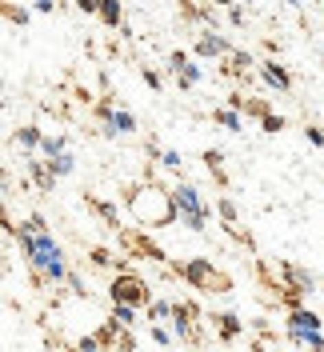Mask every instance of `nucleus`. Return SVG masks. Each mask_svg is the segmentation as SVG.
Segmentation results:
<instances>
[{"label":"nucleus","instance_id":"f03ea898","mask_svg":"<svg viewBox=\"0 0 324 352\" xmlns=\"http://www.w3.org/2000/svg\"><path fill=\"white\" fill-rule=\"evenodd\" d=\"M8 244H21V256L24 264L32 268V272H44L48 276V285H65L68 280V264H65V248L52 241V232H24L17 228V236Z\"/></svg>","mask_w":324,"mask_h":352},{"label":"nucleus","instance_id":"423d86ee","mask_svg":"<svg viewBox=\"0 0 324 352\" xmlns=\"http://www.w3.org/2000/svg\"><path fill=\"white\" fill-rule=\"evenodd\" d=\"M204 312L196 300H173V332L188 349H204Z\"/></svg>","mask_w":324,"mask_h":352},{"label":"nucleus","instance_id":"6e6552de","mask_svg":"<svg viewBox=\"0 0 324 352\" xmlns=\"http://www.w3.org/2000/svg\"><path fill=\"white\" fill-rule=\"evenodd\" d=\"M321 329H324V316L312 312L308 305L288 308V316H284V336H288V344H296V349H301L304 332H321Z\"/></svg>","mask_w":324,"mask_h":352},{"label":"nucleus","instance_id":"c03bdc74","mask_svg":"<svg viewBox=\"0 0 324 352\" xmlns=\"http://www.w3.org/2000/svg\"><path fill=\"white\" fill-rule=\"evenodd\" d=\"M264 52H272V56H277V52H281V41H272V36H264Z\"/></svg>","mask_w":324,"mask_h":352},{"label":"nucleus","instance_id":"dca6fc26","mask_svg":"<svg viewBox=\"0 0 324 352\" xmlns=\"http://www.w3.org/2000/svg\"><path fill=\"white\" fill-rule=\"evenodd\" d=\"M12 144L21 148L24 156H32V153H41V144H44V132L36 129V124H21V129L12 132Z\"/></svg>","mask_w":324,"mask_h":352},{"label":"nucleus","instance_id":"c85d7f7f","mask_svg":"<svg viewBox=\"0 0 324 352\" xmlns=\"http://www.w3.org/2000/svg\"><path fill=\"white\" fill-rule=\"evenodd\" d=\"M136 312H140L136 305H112V316H116L125 329H132V324H136Z\"/></svg>","mask_w":324,"mask_h":352},{"label":"nucleus","instance_id":"a18cd8bd","mask_svg":"<svg viewBox=\"0 0 324 352\" xmlns=\"http://www.w3.org/2000/svg\"><path fill=\"white\" fill-rule=\"evenodd\" d=\"M216 8H233V4H240V0H213Z\"/></svg>","mask_w":324,"mask_h":352},{"label":"nucleus","instance_id":"20e7f679","mask_svg":"<svg viewBox=\"0 0 324 352\" xmlns=\"http://www.w3.org/2000/svg\"><path fill=\"white\" fill-rule=\"evenodd\" d=\"M173 197H176V217H180V224L193 228V232H204V228H208V217H213V208H208V200L200 197V188L188 184V180H180V184L173 188Z\"/></svg>","mask_w":324,"mask_h":352},{"label":"nucleus","instance_id":"9b49d317","mask_svg":"<svg viewBox=\"0 0 324 352\" xmlns=\"http://www.w3.org/2000/svg\"><path fill=\"white\" fill-rule=\"evenodd\" d=\"M204 320H208V329L216 332L220 344H237L240 336H244V320H240L237 312H213V316H204Z\"/></svg>","mask_w":324,"mask_h":352},{"label":"nucleus","instance_id":"4c0bfd02","mask_svg":"<svg viewBox=\"0 0 324 352\" xmlns=\"http://www.w3.org/2000/svg\"><path fill=\"white\" fill-rule=\"evenodd\" d=\"M228 24H233V28H244V24H248V12H244L240 4H233V8H228Z\"/></svg>","mask_w":324,"mask_h":352},{"label":"nucleus","instance_id":"c756f323","mask_svg":"<svg viewBox=\"0 0 324 352\" xmlns=\"http://www.w3.org/2000/svg\"><path fill=\"white\" fill-rule=\"evenodd\" d=\"M160 168H169V173H184V156L176 153V148H164V156H160Z\"/></svg>","mask_w":324,"mask_h":352},{"label":"nucleus","instance_id":"2eb2a0df","mask_svg":"<svg viewBox=\"0 0 324 352\" xmlns=\"http://www.w3.org/2000/svg\"><path fill=\"white\" fill-rule=\"evenodd\" d=\"M80 197H85V208H88V212H92L96 220H100L105 228H112V232H116V228H125V224H120V217H116V204L100 200L96 192H80Z\"/></svg>","mask_w":324,"mask_h":352},{"label":"nucleus","instance_id":"7c9ffc66","mask_svg":"<svg viewBox=\"0 0 324 352\" xmlns=\"http://www.w3.org/2000/svg\"><path fill=\"white\" fill-rule=\"evenodd\" d=\"M21 228H24V232H36V236H41V232H48V220H44L41 212H28Z\"/></svg>","mask_w":324,"mask_h":352},{"label":"nucleus","instance_id":"412c9836","mask_svg":"<svg viewBox=\"0 0 324 352\" xmlns=\"http://www.w3.org/2000/svg\"><path fill=\"white\" fill-rule=\"evenodd\" d=\"M268 112H272V100H268V96H248V100H244V116L257 120V124L268 116Z\"/></svg>","mask_w":324,"mask_h":352},{"label":"nucleus","instance_id":"1a4fd4ad","mask_svg":"<svg viewBox=\"0 0 324 352\" xmlns=\"http://www.w3.org/2000/svg\"><path fill=\"white\" fill-rule=\"evenodd\" d=\"M193 52L200 56V60H224V56L233 52V44L224 41V36H220L216 28H200V32H196Z\"/></svg>","mask_w":324,"mask_h":352},{"label":"nucleus","instance_id":"a211bd4d","mask_svg":"<svg viewBox=\"0 0 324 352\" xmlns=\"http://www.w3.org/2000/svg\"><path fill=\"white\" fill-rule=\"evenodd\" d=\"M88 264H92L96 272H112V268L120 272V256H116L112 248H100V244H96V248H88Z\"/></svg>","mask_w":324,"mask_h":352},{"label":"nucleus","instance_id":"e433bc0d","mask_svg":"<svg viewBox=\"0 0 324 352\" xmlns=\"http://www.w3.org/2000/svg\"><path fill=\"white\" fill-rule=\"evenodd\" d=\"M149 336H152V340H156V344H160V349H169V344H173V336H176V332L160 329V324H152V329H149Z\"/></svg>","mask_w":324,"mask_h":352},{"label":"nucleus","instance_id":"ea45409f","mask_svg":"<svg viewBox=\"0 0 324 352\" xmlns=\"http://www.w3.org/2000/svg\"><path fill=\"white\" fill-rule=\"evenodd\" d=\"M140 76H144V85H149V88H164L160 72H152V68H140Z\"/></svg>","mask_w":324,"mask_h":352},{"label":"nucleus","instance_id":"6ab92c4d","mask_svg":"<svg viewBox=\"0 0 324 352\" xmlns=\"http://www.w3.org/2000/svg\"><path fill=\"white\" fill-rule=\"evenodd\" d=\"M96 16H100L105 28H125V4L120 0H100V12Z\"/></svg>","mask_w":324,"mask_h":352},{"label":"nucleus","instance_id":"7ed1b4c3","mask_svg":"<svg viewBox=\"0 0 324 352\" xmlns=\"http://www.w3.org/2000/svg\"><path fill=\"white\" fill-rule=\"evenodd\" d=\"M180 280H184V285H193V288H200V292H213V296L233 292V276H228L224 268H216L208 256H193V261H184Z\"/></svg>","mask_w":324,"mask_h":352},{"label":"nucleus","instance_id":"4468645a","mask_svg":"<svg viewBox=\"0 0 324 352\" xmlns=\"http://www.w3.org/2000/svg\"><path fill=\"white\" fill-rule=\"evenodd\" d=\"M257 65L252 60V52H244V48H233L224 60H220V72L224 76H233V80H240V85H248V68Z\"/></svg>","mask_w":324,"mask_h":352},{"label":"nucleus","instance_id":"72a5a7b5","mask_svg":"<svg viewBox=\"0 0 324 352\" xmlns=\"http://www.w3.org/2000/svg\"><path fill=\"white\" fill-rule=\"evenodd\" d=\"M68 288H72V296H85L88 300V288H85V276H80V272H72V268H68V280H65Z\"/></svg>","mask_w":324,"mask_h":352},{"label":"nucleus","instance_id":"39448f33","mask_svg":"<svg viewBox=\"0 0 324 352\" xmlns=\"http://www.w3.org/2000/svg\"><path fill=\"white\" fill-rule=\"evenodd\" d=\"M116 244L125 248V256H132V261L173 264V261H169V252H164L160 244L152 241L149 228H140V224H125V228H116Z\"/></svg>","mask_w":324,"mask_h":352},{"label":"nucleus","instance_id":"9d476101","mask_svg":"<svg viewBox=\"0 0 324 352\" xmlns=\"http://www.w3.org/2000/svg\"><path fill=\"white\" fill-rule=\"evenodd\" d=\"M169 72H173V80L180 88H196L204 80V68L196 65L188 52H173V56H169Z\"/></svg>","mask_w":324,"mask_h":352},{"label":"nucleus","instance_id":"79ce46f5","mask_svg":"<svg viewBox=\"0 0 324 352\" xmlns=\"http://www.w3.org/2000/svg\"><path fill=\"white\" fill-rule=\"evenodd\" d=\"M76 8H80V12H92V16H96V12H100V0H76Z\"/></svg>","mask_w":324,"mask_h":352},{"label":"nucleus","instance_id":"58836bf2","mask_svg":"<svg viewBox=\"0 0 324 352\" xmlns=\"http://www.w3.org/2000/svg\"><path fill=\"white\" fill-rule=\"evenodd\" d=\"M304 136H308V144H316V148H324V129H316V124H308V129H304Z\"/></svg>","mask_w":324,"mask_h":352},{"label":"nucleus","instance_id":"473e14b6","mask_svg":"<svg viewBox=\"0 0 324 352\" xmlns=\"http://www.w3.org/2000/svg\"><path fill=\"white\" fill-rule=\"evenodd\" d=\"M281 129H284V116H281V112H268V116L260 120V132H268V136H277Z\"/></svg>","mask_w":324,"mask_h":352},{"label":"nucleus","instance_id":"4be33fe9","mask_svg":"<svg viewBox=\"0 0 324 352\" xmlns=\"http://www.w3.org/2000/svg\"><path fill=\"white\" fill-rule=\"evenodd\" d=\"M61 153H68V136H65V132H56V136H48V132H44L41 156H44V160H52V156H61Z\"/></svg>","mask_w":324,"mask_h":352},{"label":"nucleus","instance_id":"f8f14e48","mask_svg":"<svg viewBox=\"0 0 324 352\" xmlns=\"http://www.w3.org/2000/svg\"><path fill=\"white\" fill-rule=\"evenodd\" d=\"M24 164H28V180L36 184V192H44V197H52V188H56V173H52V164L48 160H36V156H24Z\"/></svg>","mask_w":324,"mask_h":352},{"label":"nucleus","instance_id":"0eeeda50","mask_svg":"<svg viewBox=\"0 0 324 352\" xmlns=\"http://www.w3.org/2000/svg\"><path fill=\"white\" fill-rule=\"evenodd\" d=\"M108 300H112V305H136V308H144L152 300L149 280H144V276H136V272H116V276L108 280Z\"/></svg>","mask_w":324,"mask_h":352},{"label":"nucleus","instance_id":"b1692460","mask_svg":"<svg viewBox=\"0 0 324 352\" xmlns=\"http://www.w3.org/2000/svg\"><path fill=\"white\" fill-rule=\"evenodd\" d=\"M144 316H149V324L173 320V300H149V305H144Z\"/></svg>","mask_w":324,"mask_h":352},{"label":"nucleus","instance_id":"09e8293b","mask_svg":"<svg viewBox=\"0 0 324 352\" xmlns=\"http://www.w3.org/2000/svg\"><path fill=\"white\" fill-rule=\"evenodd\" d=\"M321 65H324V56H321Z\"/></svg>","mask_w":324,"mask_h":352},{"label":"nucleus","instance_id":"cd10ccee","mask_svg":"<svg viewBox=\"0 0 324 352\" xmlns=\"http://www.w3.org/2000/svg\"><path fill=\"white\" fill-rule=\"evenodd\" d=\"M48 164H52V173H56V176H68L72 168H76V156H72V153H61V156H52Z\"/></svg>","mask_w":324,"mask_h":352},{"label":"nucleus","instance_id":"2f4dec72","mask_svg":"<svg viewBox=\"0 0 324 352\" xmlns=\"http://www.w3.org/2000/svg\"><path fill=\"white\" fill-rule=\"evenodd\" d=\"M100 349H105L100 332H88V336H80V340H76V352H100Z\"/></svg>","mask_w":324,"mask_h":352},{"label":"nucleus","instance_id":"de8ad7c7","mask_svg":"<svg viewBox=\"0 0 324 352\" xmlns=\"http://www.w3.org/2000/svg\"><path fill=\"white\" fill-rule=\"evenodd\" d=\"M56 352H76V344H61V349H56Z\"/></svg>","mask_w":324,"mask_h":352},{"label":"nucleus","instance_id":"37998d69","mask_svg":"<svg viewBox=\"0 0 324 352\" xmlns=\"http://www.w3.org/2000/svg\"><path fill=\"white\" fill-rule=\"evenodd\" d=\"M32 8H36V12H52V8H56V0H36Z\"/></svg>","mask_w":324,"mask_h":352},{"label":"nucleus","instance_id":"a19ab883","mask_svg":"<svg viewBox=\"0 0 324 352\" xmlns=\"http://www.w3.org/2000/svg\"><path fill=\"white\" fill-rule=\"evenodd\" d=\"M244 100H248V96H244V92H228V109L244 112Z\"/></svg>","mask_w":324,"mask_h":352},{"label":"nucleus","instance_id":"f257e3e1","mask_svg":"<svg viewBox=\"0 0 324 352\" xmlns=\"http://www.w3.org/2000/svg\"><path fill=\"white\" fill-rule=\"evenodd\" d=\"M125 204H129L132 220L140 224V228H169V224H176V197L173 188H164L156 176H144L140 184H132V188H125Z\"/></svg>","mask_w":324,"mask_h":352},{"label":"nucleus","instance_id":"393cba45","mask_svg":"<svg viewBox=\"0 0 324 352\" xmlns=\"http://www.w3.org/2000/svg\"><path fill=\"white\" fill-rule=\"evenodd\" d=\"M129 132H136V116L129 109H116V116H112V136H129Z\"/></svg>","mask_w":324,"mask_h":352},{"label":"nucleus","instance_id":"5701e85b","mask_svg":"<svg viewBox=\"0 0 324 352\" xmlns=\"http://www.w3.org/2000/svg\"><path fill=\"white\" fill-rule=\"evenodd\" d=\"M213 124H220L224 132H240V112L237 109H213Z\"/></svg>","mask_w":324,"mask_h":352},{"label":"nucleus","instance_id":"a878e982","mask_svg":"<svg viewBox=\"0 0 324 352\" xmlns=\"http://www.w3.org/2000/svg\"><path fill=\"white\" fill-rule=\"evenodd\" d=\"M216 217H220V224H240L237 200H233V197H220V200H216Z\"/></svg>","mask_w":324,"mask_h":352},{"label":"nucleus","instance_id":"ddd939ff","mask_svg":"<svg viewBox=\"0 0 324 352\" xmlns=\"http://www.w3.org/2000/svg\"><path fill=\"white\" fill-rule=\"evenodd\" d=\"M257 72H260V80L272 88V92H292V72H288L284 65H277V60H260Z\"/></svg>","mask_w":324,"mask_h":352},{"label":"nucleus","instance_id":"bb28decb","mask_svg":"<svg viewBox=\"0 0 324 352\" xmlns=\"http://www.w3.org/2000/svg\"><path fill=\"white\" fill-rule=\"evenodd\" d=\"M224 232L240 244V248H248V252H257V241H252V232L248 228H240V224H224Z\"/></svg>","mask_w":324,"mask_h":352},{"label":"nucleus","instance_id":"f3484780","mask_svg":"<svg viewBox=\"0 0 324 352\" xmlns=\"http://www.w3.org/2000/svg\"><path fill=\"white\" fill-rule=\"evenodd\" d=\"M204 168L213 173V180H216V188H228V173H224V153L220 148H204Z\"/></svg>","mask_w":324,"mask_h":352},{"label":"nucleus","instance_id":"49530a36","mask_svg":"<svg viewBox=\"0 0 324 352\" xmlns=\"http://www.w3.org/2000/svg\"><path fill=\"white\" fill-rule=\"evenodd\" d=\"M277 4H284V8H301V0H277Z\"/></svg>","mask_w":324,"mask_h":352},{"label":"nucleus","instance_id":"f704fd0d","mask_svg":"<svg viewBox=\"0 0 324 352\" xmlns=\"http://www.w3.org/2000/svg\"><path fill=\"white\" fill-rule=\"evenodd\" d=\"M301 349H308V352H324V332H304Z\"/></svg>","mask_w":324,"mask_h":352},{"label":"nucleus","instance_id":"c9c22d12","mask_svg":"<svg viewBox=\"0 0 324 352\" xmlns=\"http://www.w3.org/2000/svg\"><path fill=\"white\" fill-rule=\"evenodd\" d=\"M116 352H136V336H132V329H120V336H116Z\"/></svg>","mask_w":324,"mask_h":352},{"label":"nucleus","instance_id":"aec40b11","mask_svg":"<svg viewBox=\"0 0 324 352\" xmlns=\"http://www.w3.org/2000/svg\"><path fill=\"white\" fill-rule=\"evenodd\" d=\"M0 12H4V21L12 24V28H24L28 24V8L17 4V0H0Z\"/></svg>","mask_w":324,"mask_h":352}]
</instances>
